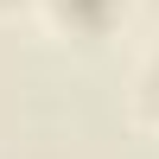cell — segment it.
Wrapping results in <instances>:
<instances>
[{"label":"cell","mask_w":159,"mask_h":159,"mask_svg":"<svg viewBox=\"0 0 159 159\" xmlns=\"http://www.w3.org/2000/svg\"><path fill=\"white\" fill-rule=\"evenodd\" d=\"M51 7H57V19L70 25V32H89V38H96V32H108V25L127 13V0H51Z\"/></svg>","instance_id":"cell-1"},{"label":"cell","mask_w":159,"mask_h":159,"mask_svg":"<svg viewBox=\"0 0 159 159\" xmlns=\"http://www.w3.org/2000/svg\"><path fill=\"white\" fill-rule=\"evenodd\" d=\"M140 89H147V108L159 115V57H153V70H147V83H140Z\"/></svg>","instance_id":"cell-2"}]
</instances>
